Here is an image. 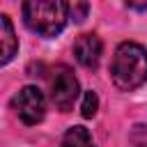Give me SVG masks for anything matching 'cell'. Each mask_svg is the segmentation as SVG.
<instances>
[{"label": "cell", "instance_id": "5b68a950", "mask_svg": "<svg viewBox=\"0 0 147 147\" xmlns=\"http://www.w3.org/2000/svg\"><path fill=\"white\" fill-rule=\"evenodd\" d=\"M101 53H103V44L94 32L80 34L74 44V55H76L78 64H83L85 69H96L101 62Z\"/></svg>", "mask_w": 147, "mask_h": 147}, {"label": "cell", "instance_id": "7a4b0ae2", "mask_svg": "<svg viewBox=\"0 0 147 147\" xmlns=\"http://www.w3.org/2000/svg\"><path fill=\"white\" fill-rule=\"evenodd\" d=\"M23 21L28 30L39 37H55L69 21V5L62 0H30L23 2Z\"/></svg>", "mask_w": 147, "mask_h": 147}, {"label": "cell", "instance_id": "8992f818", "mask_svg": "<svg viewBox=\"0 0 147 147\" xmlns=\"http://www.w3.org/2000/svg\"><path fill=\"white\" fill-rule=\"evenodd\" d=\"M18 51V37L14 32V23L7 14H0V67L14 60Z\"/></svg>", "mask_w": 147, "mask_h": 147}, {"label": "cell", "instance_id": "ba28073f", "mask_svg": "<svg viewBox=\"0 0 147 147\" xmlns=\"http://www.w3.org/2000/svg\"><path fill=\"white\" fill-rule=\"evenodd\" d=\"M96 108H99V96H96L94 90H87V92L83 94V103H80V113H83V117H85V119L94 117V115H96Z\"/></svg>", "mask_w": 147, "mask_h": 147}, {"label": "cell", "instance_id": "9c48e42d", "mask_svg": "<svg viewBox=\"0 0 147 147\" xmlns=\"http://www.w3.org/2000/svg\"><path fill=\"white\" fill-rule=\"evenodd\" d=\"M129 142L133 147H147V126L145 124H136L129 133Z\"/></svg>", "mask_w": 147, "mask_h": 147}, {"label": "cell", "instance_id": "30bf717a", "mask_svg": "<svg viewBox=\"0 0 147 147\" xmlns=\"http://www.w3.org/2000/svg\"><path fill=\"white\" fill-rule=\"evenodd\" d=\"M87 11H90V5H87V2H74V5H69V16H71L76 23L85 21Z\"/></svg>", "mask_w": 147, "mask_h": 147}, {"label": "cell", "instance_id": "6da1fadb", "mask_svg": "<svg viewBox=\"0 0 147 147\" xmlns=\"http://www.w3.org/2000/svg\"><path fill=\"white\" fill-rule=\"evenodd\" d=\"M110 80L122 92H133L147 80V48L136 41H122L110 62Z\"/></svg>", "mask_w": 147, "mask_h": 147}, {"label": "cell", "instance_id": "52a82bcc", "mask_svg": "<svg viewBox=\"0 0 147 147\" xmlns=\"http://www.w3.org/2000/svg\"><path fill=\"white\" fill-rule=\"evenodd\" d=\"M60 147H96V145H94V140H92L90 131H87L85 126H80V124H78V126L67 129V133L62 136Z\"/></svg>", "mask_w": 147, "mask_h": 147}, {"label": "cell", "instance_id": "8fae6325", "mask_svg": "<svg viewBox=\"0 0 147 147\" xmlns=\"http://www.w3.org/2000/svg\"><path fill=\"white\" fill-rule=\"evenodd\" d=\"M129 9H138V11H145L147 9V2H126Z\"/></svg>", "mask_w": 147, "mask_h": 147}, {"label": "cell", "instance_id": "3957f363", "mask_svg": "<svg viewBox=\"0 0 147 147\" xmlns=\"http://www.w3.org/2000/svg\"><path fill=\"white\" fill-rule=\"evenodd\" d=\"M78 80L74 76V71L67 64H57L53 69V78H51V101L60 113H69L78 99Z\"/></svg>", "mask_w": 147, "mask_h": 147}, {"label": "cell", "instance_id": "277c9868", "mask_svg": "<svg viewBox=\"0 0 147 147\" xmlns=\"http://www.w3.org/2000/svg\"><path fill=\"white\" fill-rule=\"evenodd\" d=\"M11 108H14V113L18 115V119L23 124L32 126V124H39L44 119V115H46V99H44V94H41L39 87L25 85V87H21L14 94Z\"/></svg>", "mask_w": 147, "mask_h": 147}]
</instances>
